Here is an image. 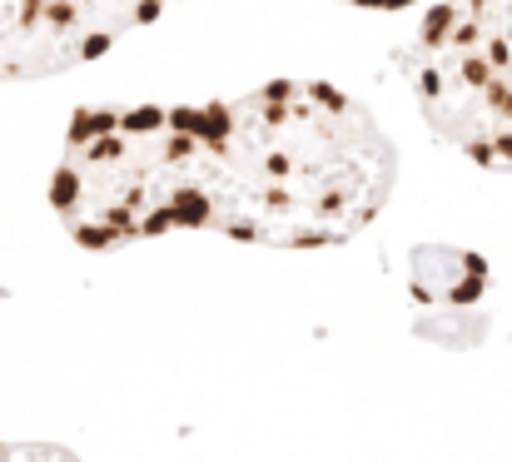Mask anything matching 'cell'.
Listing matches in <instances>:
<instances>
[{
    "label": "cell",
    "instance_id": "7a4b0ae2",
    "mask_svg": "<svg viewBox=\"0 0 512 462\" xmlns=\"http://www.w3.org/2000/svg\"><path fill=\"white\" fill-rule=\"evenodd\" d=\"M224 105L80 110L55 169V214L85 249L204 229Z\"/></svg>",
    "mask_w": 512,
    "mask_h": 462
},
{
    "label": "cell",
    "instance_id": "277c9868",
    "mask_svg": "<svg viewBox=\"0 0 512 462\" xmlns=\"http://www.w3.org/2000/svg\"><path fill=\"white\" fill-rule=\"evenodd\" d=\"M165 5H174V0H25L50 70L95 60L125 30L155 20Z\"/></svg>",
    "mask_w": 512,
    "mask_h": 462
},
{
    "label": "cell",
    "instance_id": "5b68a950",
    "mask_svg": "<svg viewBox=\"0 0 512 462\" xmlns=\"http://www.w3.org/2000/svg\"><path fill=\"white\" fill-rule=\"evenodd\" d=\"M0 462H75L60 448H20V443H0Z\"/></svg>",
    "mask_w": 512,
    "mask_h": 462
},
{
    "label": "cell",
    "instance_id": "3957f363",
    "mask_svg": "<svg viewBox=\"0 0 512 462\" xmlns=\"http://www.w3.org/2000/svg\"><path fill=\"white\" fill-rule=\"evenodd\" d=\"M408 75L448 145L512 169V0H428Z\"/></svg>",
    "mask_w": 512,
    "mask_h": 462
},
{
    "label": "cell",
    "instance_id": "6da1fadb",
    "mask_svg": "<svg viewBox=\"0 0 512 462\" xmlns=\"http://www.w3.org/2000/svg\"><path fill=\"white\" fill-rule=\"evenodd\" d=\"M393 150L334 85L279 80L224 105L204 229L324 249L353 239L388 199Z\"/></svg>",
    "mask_w": 512,
    "mask_h": 462
},
{
    "label": "cell",
    "instance_id": "8992f818",
    "mask_svg": "<svg viewBox=\"0 0 512 462\" xmlns=\"http://www.w3.org/2000/svg\"><path fill=\"white\" fill-rule=\"evenodd\" d=\"M348 5H363V10H383V15H398V10H413V5H428V0H348Z\"/></svg>",
    "mask_w": 512,
    "mask_h": 462
}]
</instances>
